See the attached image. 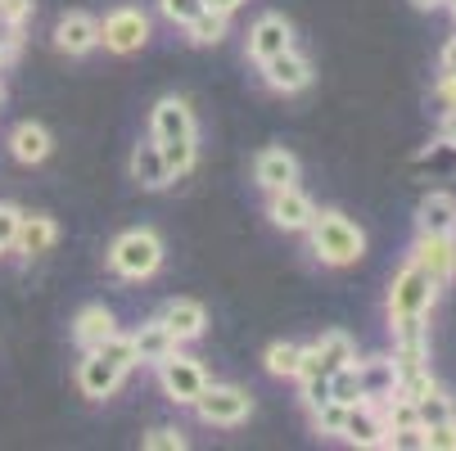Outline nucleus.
Returning a JSON list of instances; mask_svg holds the SVG:
<instances>
[{"label":"nucleus","instance_id":"nucleus-1","mask_svg":"<svg viewBox=\"0 0 456 451\" xmlns=\"http://www.w3.org/2000/svg\"><path fill=\"white\" fill-rule=\"evenodd\" d=\"M303 235H307L312 257L321 267H353L366 253V230L339 208H316V217Z\"/></svg>","mask_w":456,"mask_h":451},{"label":"nucleus","instance_id":"nucleus-2","mask_svg":"<svg viewBox=\"0 0 456 451\" xmlns=\"http://www.w3.org/2000/svg\"><path fill=\"white\" fill-rule=\"evenodd\" d=\"M159 267H163V239L150 226L122 230L109 244V271L122 280H150V276H159Z\"/></svg>","mask_w":456,"mask_h":451},{"label":"nucleus","instance_id":"nucleus-3","mask_svg":"<svg viewBox=\"0 0 456 451\" xmlns=\"http://www.w3.org/2000/svg\"><path fill=\"white\" fill-rule=\"evenodd\" d=\"M438 289L443 285L407 257L403 271L394 276V285H388V320H394V316H429L434 302H438Z\"/></svg>","mask_w":456,"mask_h":451},{"label":"nucleus","instance_id":"nucleus-4","mask_svg":"<svg viewBox=\"0 0 456 451\" xmlns=\"http://www.w3.org/2000/svg\"><path fill=\"white\" fill-rule=\"evenodd\" d=\"M194 415H200L204 424L213 429H235L253 415V398L248 389H240V383H204V393L194 398Z\"/></svg>","mask_w":456,"mask_h":451},{"label":"nucleus","instance_id":"nucleus-5","mask_svg":"<svg viewBox=\"0 0 456 451\" xmlns=\"http://www.w3.org/2000/svg\"><path fill=\"white\" fill-rule=\"evenodd\" d=\"M154 370H159V383H163L167 402H176V407H194V398H200L204 383H208V370L194 361V357H185L181 348L167 352Z\"/></svg>","mask_w":456,"mask_h":451},{"label":"nucleus","instance_id":"nucleus-6","mask_svg":"<svg viewBox=\"0 0 456 451\" xmlns=\"http://www.w3.org/2000/svg\"><path fill=\"white\" fill-rule=\"evenodd\" d=\"M145 41H150V14H145V10L118 5V10L104 14V23H100V45H104V50H113V54H136V50H145Z\"/></svg>","mask_w":456,"mask_h":451},{"label":"nucleus","instance_id":"nucleus-7","mask_svg":"<svg viewBox=\"0 0 456 451\" xmlns=\"http://www.w3.org/2000/svg\"><path fill=\"white\" fill-rule=\"evenodd\" d=\"M353 361H357V343L344 330H325L312 348H303V366H298L294 379H303V374H335L339 366H353Z\"/></svg>","mask_w":456,"mask_h":451},{"label":"nucleus","instance_id":"nucleus-8","mask_svg":"<svg viewBox=\"0 0 456 451\" xmlns=\"http://www.w3.org/2000/svg\"><path fill=\"white\" fill-rule=\"evenodd\" d=\"M150 141H159V145L200 141V132H194V109L181 95H163L154 104V113H150Z\"/></svg>","mask_w":456,"mask_h":451},{"label":"nucleus","instance_id":"nucleus-9","mask_svg":"<svg viewBox=\"0 0 456 451\" xmlns=\"http://www.w3.org/2000/svg\"><path fill=\"white\" fill-rule=\"evenodd\" d=\"M257 68H263V82H267L276 95H298V91L312 86V63H307V54H298L294 45L281 50V54H272V59H263Z\"/></svg>","mask_w":456,"mask_h":451},{"label":"nucleus","instance_id":"nucleus-10","mask_svg":"<svg viewBox=\"0 0 456 451\" xmlns=\"http://www.w3.org/2000/svg\"><path fill=\"white\" fill-rule=\"evenodd\" d=\"M267 217L276 230H289V235H303L316 217V204L303 195L298 185H285V189H272L267 195Z\"/></svg>","mask_w":456,"mask_h":451},{"label":"nucleus","instance_id":"nucleus-11","mask_svg":"<svg viewBox=\"0 0 456 451\" xmlns=\"http://www.w3.org/2000/svg\"><path fill=\"white\" fill-rule=\"evenodd\" d=\"M122 379H126V370H118L113 361H104L100 352H86L82 366H77V389H82V398H91V402L113 398V393L122 389Z\"/></svg>","mask_w":456,"mask_h":451},{"label":"nucleus","instance_id":"nucleus-12","mask_svg":"<svg viewBox=\"0 0 456 451\" xmlns=\"http://www.w3.org/2000/svg\"><path fill=\"white\" fill-rule=\"evenodd\" d=\"M159 320L176 334V343H194V339H204V330H208V311H204V302H194V298H167Z\"/></svg>","mask_w":456,"mask_h":451},{"label":"nucleus","instance_id":"nucleus-13","mask_svg":"<svg viewBox=\"0 0 456 451\" xmlns=\"http://www.w3.org/2000/svg\"><path fill=\"white\" fill-rule=\"evenodd\" d=\"M289 45H294V28L285 23V14H263L248 28V59L253 63H263V59H272Z\"/></svg>","mask_w":456,"mask_h":451},{"label":"nucleus","instance_id":"nucleus-14","mask_svg":"<svg viewBox=\"0 0 456 451\" xmlns=\"http://www.w3.org/2000/svg\"><path fill=\"white\" fill-rule=\"evenodd\" d=\"M339 438H344V442H353V447H388V429H384V420H379V407H375V402H366V398H362V402H353Z\"/></svg>","mask_w":456,"mask_h":451},{"label":"nucleus","instance_id":"nucleus-15","mask_svg":"<svg viewBox=\"0 0 456 451\" xmlns=\"http://www.w3.org/2000/svg\"><path fill=\"white\" fill-rule=\"evenodd\" d=\"M54 45H59L63 54H73V59L91 54V50L100 45V19H91V14H82V10L63 14L59 28H54Z\"/></svg>","mask_w":456,"mask_h":451},{"label":"nucleus","instance_id":"nucleus-16","mask_svg":"<svg viewBox=\"0 0 456 451\" xmlns=\"http://www.w3.org/2000/svg\"><path fill=\"white\" fill-rule=\"evenodd\" d=\"M456 230V195L429 189L416 208V235H452Z\"/></svg>","mask_w":456,"mask_h":451},{"label":"nucleus","instance_id":"nucleus-17","mask_svg":"<svg viewBox=\"0 0 456 451\" xmlns=\"http://www.w3.org/2000/svg\"><path fill=\"white\" fill-rule=\"evenodd\" d=\"M253 181L267 189H285V185H298V158L289 149H263L253 158Z\"/></svg>","mask_w":456,"mask_h":451},{"label":"nucleus","instance_id":"nucleus-18","mask_svg":"<svg viewBox=\"0 0 456 451\" xmlns=\"http://www.w3.org/2000/svg\"><path fill=\"white\" fill-rule=\"evenodd\" d=\"M357 366V383H362V398L366 402H384L398 393V370H394V357H366V361H353Z\"/></svg>","mask_w":456,"mask_h":451},{"label":"nucleus","instance_id":"nucleus-19","mask_svg":"<svg viewBox=\"0 0 456 451\" xmlns=\"http://www.w3.org/2000/svg\"><path fill=\"white\" fill-rule=\"evenodd\" d=\"M407 257H411L420 271H429L438 285L452 280V235H416V244H411Z\"/></svg>","mask_w":456,"mask_h":451},{"label":"nucleus","instance_id":"nucleus-20","mask_svg":"<svg viewBox=\"0 0 456 451\" xmlns=\"http://www.w3.org/2000/svg\"><path fill=\"white\" fill-rule=\"evenodd\" d=\"M113 330H118V316H113L104 302H91V307H82L77 320H73V343H77L82 352H91V348H100Z\"/></svg>","mask_w":456,"mask_h":451},{"label":"nucleus","instance_id":"nucleus-21","mask_svg":"<svg viewBox=\"0 0 456 451\" xmlns=\"http://www.w3.org/2000/svg\"><path fill=\"white\" fill-rule=\"evenodd\" d=\"M54 239H59V226H54V217H45V213H23V221H19V235H14V253H23V257H45L50 248H54Z\"/></svg>","mask_w":456,"mask_h":451},{"label":"nucleus","instance_id":"nucleus-22","mask_svg":"<svg viewBox=\"0 0 456 451\" xmlns=\"http://www.w3.org/2000/svg\"><path fill=\"white\" fill-rule=\"evenodd\" d=\"M132 348H136V366H159L167 352H176L181 343H176V334L163 326V320L154 316V320H145V326L132 334Z\"/></svg>","mask_w":456,"mask_h":451},{"label":"nucleus","instance_id":"nucleus-23","mask_svg":"<svg viewBox=\"0 0 456 451\" xmlns=\"http://www.w3.org/2000/svg\"><path fill=\"white\" fill-rule=\"evenodd\" d=\"M394 357H429V316H394Z\"/></svg>","mask_w":456,"mask_h":451},{"label":"nucleus","instance_id":"nucleus-24","mask_svg":"<svg viewBox=\"0 0 456 451\" xmlns=\"http://www.w3.org/2000/svg\"><path fill=\"white\" fill-rule=\"evenodd\" d=\"M50 149H54V136L45 132L41 122H19L14 132H10V154H14L19 163H28V167L45 163Z\"/></svg>","mask_w":456,"mask_h":451},{"label":"nucleus","instance_id":"nucleus-25","mask_svg":"<svg viewBox=\"0 0 456 451\" xmlns=\"http://www.w3.org/2000/svg\"><path fill=\"white\" fill-rule=\"evenodd\" d=\"M132 181H136L141 189H167V185H172V172H167V163H163L159 141H145V145L132 149Z\"/></svg>","mask_w":456,"mask_h":451},{"label":"nucleus","instance_id":"nucleus-26","mask_svg":"<svg viewBox=\"0 0 456 451\" xmlns=\"http://www.w3.org/2000/svg\"><path fill=\"white\" fill-rule=\"evenodd\" d=\"M226 32H231V14L208 10V5L185 23V41H190V45H222V41H226Z\"/></svg>","mask_w":456,"mask_h":451},{"label":"nucleus","instance_id":"nucleus-27","mask_svg":"<svg viewBox=\"0 0 456 451\" xmlns=\"http://www.w3.org/2000/svg\"><path fill=\"white\" fill-rule=\"evenodd\" d=\"M263 366H267V374H276V379H294L298 366H303V348L289 343V339H281V343H272V348L263 352Z\"/></svg>","mask_w":456,"mask_h":451},{"label":"nucleus","instance_id":"nucleus-28","mask_svg":"<svg viewBox=\"0 0 456 451\" xmlns=\"http://www.w3.org/2000/svg\"><path fill=\"white\" fill-rule=\"evenodd\" d=\"M91 352H100L104 361H113V366H118V370H126V374L136 370V348H132V334H118V330H113V334H109L100 348H91Z\"/></svg>","mask_w":456,"mask_h":451},{"label":"nucleus","instance_id":"nucleus-29","mask_svg":"<svg viewBox=\"0 0 456 451\" xmlns=\"http://www.w3.org/2000/svg\"><path fill=\"white\" fill-rule=\"evenodd\" d=\"M344 420H348V407L335 402V398H325L321 407H312V429L325 433V438H339L344 433Z\"/></svg>","mask_w":456,"mask_h":451},{"label":"nucleus","instance_id":"nucleus-30","mask_svg":"<svg viewBox=\"0 0 456 451\" xmlns=\"http://www.w3.org/2000/svg\"><path fill=\"white\" fill-rule=\"evenodd\" d=\"M159 149H163V163H167L172 181L185 176L194 167V158H200V145H194V141H172V145H159Z\"/></svg>","mask_w":456,"mask_h":451},{"label":"nucleus","instance_id":"nucleus-31","mask_svg":"<svg viewBox=\"0 0 456 451\" xmlns=\"http://www.w3.org/2000/svg\"><path fill=\"white\" fill-rule=\"evenodd\" d=\"M416 415H420V424H438V420H452V415H456V402H452L443 389H434V393H425V398L416 402Z\"/></svg>","mask_w":456,"mask_h":451},{"label":"nucleus","instance_id":"nucleus-32","mask_svg":"<svg viewBox=\"0 0 456 451\" xmlns=\"http://www.w3.org/2000/svg\"><path fill=\"white\" fill-rule=\"evenodd\" d=\"M330 398H335V402H344V407L362 402V383H357V366H339V370L330 374Z\"/></svg>","mask_w":456,"mask_h":451},{"label":"nucleus","instance_id":"nucleus-33","mask_svg":"<svg viewBox=\"0 0 456 451\" xmlns=\"http://www.w3.org/2000/svg\"><path fill=\"white\" fill-rule=\"evenodd\" d=\"M425 451H456V415L425 424Z\"/></svg>","mask_w":456,"mask_h":451},{"label":"nucleus","instance_id":"nucleus-34","mask_svg":"<svg viewBox=\"0 0 456 451\" xmlns=\"http://www.w3.org/2000/svg\"><path fill=\"white\" fill-rule=\"evenodd\" d=\"M200 10H204V0H159V14H163L172 28H185Z\"/></svg>","mask_w":456,"mask_h":451},{"label":"nucleus","instance_id":"nucleus-35","mask_svg":"<svg viewBox=\"0 0 456 451\" xmlns=\"http://www.w3.org/2000/svg\"><path fill=\"white\" fill-rule=\"evenodd\" d=\"M141 447L145 451H185V433L181 429H150L141 438Z\"/></svg>","mask_w":456,"mask_h":451},{"label":"nucleus","instance_id":"nucleus-36","mask_svg":"<svg viewBox=\"0 0 456 451\" xmlns=\"http://www.w3.org/2000/svg\"><path fill=\"white\" fill-rule=\"evenodd\" d=\"M298 389H303V407H321L325 398H330V374H303L298 379Z\"/></svg>","mask_w":456,"mask_h":451},{"label":"nucleus","instance_id":"nucleus-37","mask_svg":"<svg viewBox=\"0 0 456 451\" xmlns=\"http://www.w3.org/2000/svg\"><path fill=\"white\" fill-rule=\"evenodd\" d=\"M19 221H23V208H19V204H0V253H5V248H14Z\"/></svg>","mask_w":456,"mask_h":451},{"label":"nucleus","instance_id":"nucleus-38","mask_svg":"<svg viewBox=\"0 0 456 451\" xmlns=\"http://www.w3.org/2000/svg\"><path fill=\"white\" fill-rule=\"evenodd\" d=\"M32 19V0H0V28H23Z\"/></svg>","mask_w":456,"mask_h":451},{"label":"nucleus","instance_id":"nucleus-39","mask_svg":"<svg viewBox=\"0 0 456 451\" xmlns=\"http://www.w3.org/2000/svg\"><path fill=\"white\" fill-rule=\"evenodd\" d=\"M388 447H403V451H425V424L394 429V433H388Z\"/></svg>","mask_w":456,"mask_h":451},{"label":"nucleus","instance_id":"nucleus-40","mask_svg":"<svg viewBox=\"0 0 456 451\" xmlns=\"http://www.w3.org/2000/svg\"><path fill=\"white\" fill-rule=\"evenodd\" d=\"M438 141L456 149V104H452V109H443V117H438Z\"/></svg>","mask_w":456,"mask_h":451},{"label":"nucleus","instance_id":"nucleus-41","mask_svg":"<svg viewBox=\"0 0 456 451\" xmlns=\"http://www.w3.org/2000/svg\"><path fill=\"white\" fill-rule=\"evenodd\" d=\"M434 100H438L443 109H452V104H456V77H452V73H443V77H438V86H434Z\"/></svg>","mask_w":456,"mask_h":451},{"label":"nucleus","instance_id":"nucleus-42","mask_svg":"<svg viewBox=\"0 0 456 451\" xmlns=\"http://www.w3.org/2000/svg\"><path fill=\"white\" fill-rule=\"evenodd\" d=\"M438 68H443V73H452V77H456V36H452V41H447V45H443V54H438Z\"/></svg>","mask_w":456,"mask_h":451},{"label":"nucleus","instance_id":"nucleus-43","mask_svg":"<svg viewBox=\"0 0 456 451\" xmlns=\"http://www.w3.org/2000/svg\"><path fill=\"white\" fill-rule=\"evenodd\" d=\"M208 10H222V14H235L240 5H248V0H204Z\"/></svg>","mask_w":456,"mask_h":451},{"label":"nucleus","instance_id":"nucleus-44","mask_svg":"<svg viewBox=\"0 0 456 451\" xmlns=\"http://www.w3.org/2000/svg\"><path fill=\"white\" fill-rule=\"evenodd\" d=\"M411 5H416L420 14H434V10H443V5H447V0H411Z\"/></svg>","mask_w":456,"mask_h":451},{"label":"nucleus","instance_id":"nucleus-45","mask_svg":"<svg viewBox=\"0 0 456 451\" xmlns=\"http://www.w3.org/2000/svg\"><path fill=\"white\" fill-rule=\"evenodd\" d=\"M452 280H456V230H452Z\"/></svg>","mask_w":456,"mask_h":451},{"label":"nucleus","instance_id":"nucleus-46","mask_svg":"<svg viewBox=\"0 0 456 451\" xmlns=\"http://www.w3.org/2000/svg\"><path fill=\"white\" fill-rule=\"evenodd\" d=\"M443 10H447V14H452V19H456V0H447V5H443Z\"/></svg>","mask_w":456,"mask_h":451},{"label":"nucleus","instance_id":"nucleus-47","mask_svg":"<svg viewBox=\"0 0 456 451\" xmlns=\"http://www.w3.org/2000/svg\"><path fill=\"white\" fill-rule=\"evenodd\" d=\"M0 100H5V86H0Z\"/></svg>","mask_w":456,"mask_h":451}]
</instances>
